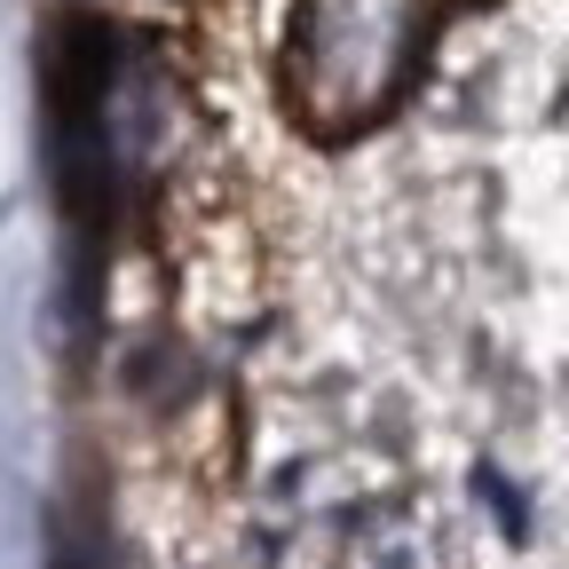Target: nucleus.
<instances>
[{"mask_svg": "<svg viewBox=\"0 0 569 569\" xmlns=\"http://www.w3.org/2000/svg\"><path fill=\"white\" fill-rule=\"evenodd\" d=\"M427 48V0H293L284 17V111L317 142L380 127Z\"/></svg>", "mask_w": 569, "mask_h": 569, "instance_id": "obj_1", "label": "nucleus"}]
</instances>
